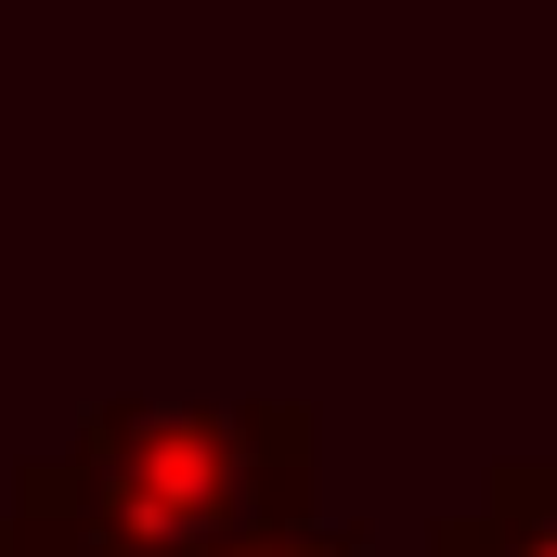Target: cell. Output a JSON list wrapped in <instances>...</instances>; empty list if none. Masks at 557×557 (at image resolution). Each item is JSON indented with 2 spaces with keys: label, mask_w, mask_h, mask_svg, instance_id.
Here are the masks:
<instances>
[{
  "label": "cell",
  "mask_w": 557,
  "mask_h": 557,
  "mask_svg": "<svg viewBox=\"0 0 557 557\" xmlns=\"http://www.w3.org/2000/svg\"><path fill=\"white\" fill-rule=\"evenodd\" d=\"M311 467H324V428L298 403H104L78 441L13 467V506L156 557H221L247 532L324 519Z\"/></svg>",
  "instance_id": "cell-1"
},
{
  "label": "cell",
  "mask_w": 557,
  "mask_h": 557,
  "mask_svg": "<svg viewBox=\"0 0 557 557\" xmlns=\"http://www.w3.org/2000/svg\"><path fill=\"white\" fill-rule=\"evenodd\" d=\"M428 557H557V454H506L480 506H441Z\"/></svg>",
  "instance_id": "cell-2"
},
{
  "label": "cell",
  "mask_w": 557,
  "mask_h": 557,
  "mask_svg": "<svg viewBox=\"0 0 557 557\" xmlns=\"http://www.w3.org/2000/svg\"><path fill=\"white\" fill-rule=\"evenodd\" d=\"M221 557H376V532L363 519H285V532H247V545H221Z\"/></svg>",
  "instance_id": "cell-3"
},
{
  "label": "cell",
  "mask_w": 557,
  "mask_h": 557,
  "mask_svg": "<svg viewBox=\"0 0 557 557\" xmlns=\"http://www.w3.org/2000/svg\"><path fill=\"white\" fill-rule=\"evenodd\" d=\"M13 532H26V557H156V545H117V532H78V519H26V506H13Z\"/></svg>",
  "instance_id": "cell-4"
},
{
  "label": "cell",
  "mask_w": 557,
  "mask_h": 557,
  "mask_svg": "<svg viewBox=\"0 0 557 557\" xmlns=\"http://www.w3.org/2000/svg\"><path fill=\"white\" fill-rule=\"evenodd\" d=\"M0 557H26V532H13V506H0Z\"/></svg>",
  "instance_id": "cell-5"
}]
</instances>
